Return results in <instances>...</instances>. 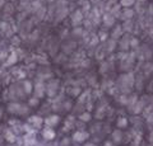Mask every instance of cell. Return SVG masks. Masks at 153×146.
<instances>
[{
    "instance_id": "1",
    "label": "cell",
    "mask_w": 153,
    "mask_h": 146,
    "mask_svg": "<svg viewBox=\"0 0 153 146\" xmlns=\"http://www.w3.org/2000/svg\"><path fill=\"white\" fill-rule=\"evenodd\" d=\"M59 122V116H50V117H47V118L45 120V123L46 126L49 127V128H51V127H54L56 126V123Z\"/></svg>"
},
{
    "instance_id": "2",
    "label": "cell",
    "mask_w": 153,
    "mask_h": 146,
    "mask_svg": "<svg viewBox=\"0 0 153 146\" xmlns=\"http://www.w3.org/2000/svg\"><path fill=\"white\" fill-rule=\"evenodd\" d=\"M73 137L75 141H84L85 139H88V134L84 132V131H76Z\"/></svg>"
},
{
    "instance_id": "3",
    "label": "cell",
    "mask_w": 153,
    "mask_h": 146,
    "mask_svg": "<svg viewBox=\"0 0 153 146\" xmlns=\"http://www.w3.org/2000/svg\"><path fill=\"white\" fill-rule=\"evenodd\" d=\"M42 135H44V137L46 140H52L55 137V132H54V130L52 128H49V127H46V128L42 131Z\"/></svg>"
},
{
    "instance_id": "4",
    "label": "cell",
    "mask_w": 153,
    "mask_h": 146,
    "mask_svg": "<svg viewBox=\"0 0 153 146\" xmlns=\"http://www.w3.org/2000/svg\"><path fill=\"white\" fill-rule=\"evenodd\" d=\"M42 122H44V121H42V118H41V117H36V116H32L31 117V118H30V123L32 125V126H36V127H40L41 125H42Z\"/></svg>"
},
{
    "instance_id": "5",
    "label": "cell",
    "mask_w": 153,
    "mask_h": 146,
    "mask_svg": "<svg viewBox=\"0 0 153 146\" xmlns=\"http://www.w3.org/2000/svg\"><path fill=\"white\" fill-rule=\"evenodd\" d=\"M128 125V121L125 118H119L117 120V126L119 127H125Z\"/></svg>"
},
{
    "instance_id": "6",
    "label": "cell",
    "mask_w": 153,
    "mask_h": 146,
    "mask_svg": "<svg viewBox=\"0 0 153 146\" xmlns=\"http://www.w3.org/2000/svg\"><path fill=\"white\" fill-rule=\"evenodd\" d=\"M7 139L13 142V141H16V135L13 136V132H10V131H7Z\"/></svg>"
},
{
    "instance_id": "7",
    "label": "cell",
    "mask_w": 153,
    "mask_h": 146,
    "mask_svg": "<svg viewBox=\"0 0 153 146\" xmlns=\"http://www.w3.org/2000/svg\"><path fill=\"white\" fill-rule=\"evenodd\" d=\"M133 3H134V0H123V1H121V4L124 7H130Z\"/></svg>"
},
{
    "instance_id": "8",
    "label": "cell",
    "mask_w": 153,
    "mask_h": 146,
    "mask_svg": "<svg viewBox=\"0 0 153 146\" xmlns=\"http://www.w3.org/2000/svg\"><path fill=\"white\" fill-rule=\"evenodd\" d=\"M84 116H80V120H83V121H89L91 120V116H89V113H83Z\"/></svg>"
},
{
    "instance_id": "9",
    "label": "cell",
    "mask_w": 153,
    "mask_h": 146,
    "mask_svg": "<svg viewBox=\"0 0 153 146\" xmlns=\"http://www.w3.org/2000/svg\"><path fill=\"white\" fill-rule=\"evenodd\" d=\"M14 60H16V61H17V57H16V55H14V54H13V55H12V57H10V59H9V60L7 61V65H12V62H13V61H14Z\"/></svg>"
}]
</instances>
